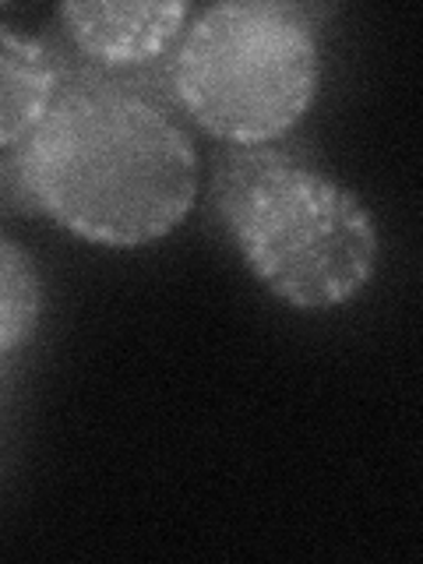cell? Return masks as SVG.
I'll use <instances>...</instances> for the list:
<instances>
[{"mask_svg":"<svg viewBox=\"0 0 423 564\" xmlns=\"http://www.w3.org/2000/svg\"><path fill=\"white\" fill-rule=\"evenodd\" d=\"M191 8L181 0H75L57 8V22L85 70L138 88L131 78L173 57Z\"/></svg>","mask_w":423,"mask_h":564,"instance_id":"cell-4","label":"cell"},{"mask_svg":"<svg viewBox=\"0 0 423 564\" xmlns=\"http://www.w3.org/2000/svg\"><path fill=\"white\" fill-rule=\"evenodd\" d=\"M322 82V46L304 8L226 0L184 25L170 57L176 102L202 131L261 149L293 131Z\"/></svg>","mask_w":423,"mask_h":564,"instance_id":"cell-3","label":"cell"},{"mask_svg":"<svg viewBox=\"0 0 423 564\" xmlns=\"http://www.w3.org/2000/svg\"><path fill=\"white\" fill-rule=\"evenodd\" d=\"M43 311V286L35 261L11 240H0V360L22 349Z\"/></svg>","mask_w":423,"mask_h":564,"instance_id":"cell-6","label":"cell"},{"mask_svg":"<svg viewBox=\"0 0 423 564\" xmlns=\"http://www.w3.org/2000/svg\"><path fill=\"white\" fill-rule=\"evenodd\" d=\"M216 205L243 264L282 304L332 311L375 279V216L346 184L286 152H237L216 176Z\"/></svg>","mask_w":423,"mask_h":564,"instance_id":"cell-2","label":"cell"},{"mask_svg":"<svg viewBox=\"0 0 423 564\" xmlns=\"http://www.w3.org/2000/svg\"><path fill=\"white\" fill-rule=\"evenodd\" d=\"M64 85L57 53L35 35L0 25V149H18L40 128Z\"/></svg>","mask_w":423,"mask_h":564,"instance_id":"cell-5","label":"cell"},{"mask_svg":"<svg viewBox=\"0 0 423 564\" xmlns=\"http://www.w3.org/2000/svg\"><path fill=\"white\" fill-rule=\"evenodd\" d=\"M25 198L99 247L170 237L198 202V152L149 93L93 70L67 75L43 123L14 149Z\"/></svg>","mask_w":423,"mask_h":564,"instance_id":"cell-1","label":"cell"}]
</instances>
